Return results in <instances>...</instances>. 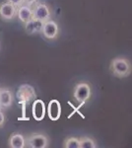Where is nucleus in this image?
Instances as JSON below:
<instances>
[{
	"instance_id": "obj_10",
	"label": "nucleus",
	"mask_w": 132,
	"mask_h": 148,
	"mask_svg": "<svg viewBox=\"0 0 132 148\" xmlns=\"http://www.w3.org/2000/svg\"><path fill=\"white\" fill-rule=\"evenodd\" d=\"M17 15H18V18L21 22L26 23L27 21L33 18V9L31 8V6L21 5L17 8Z\"/></svg>"
},
{
	"instance_id": "obj_15",
	"label": "nucleus",
	"mask_w": 132,
	"mask_h": 148,
	"mask_svg": "<svg viewBox=\"0 0 132 148\" xmlns=\"http://www.w3.org/2000/svg\"><path fill=\"white\" fill-rule=\"evenodd\" d=\"M24 28H25V31L26 33L29 35H34L37 33V30H36V27H35V23H34V19L32 18L31 20L27 21L26 23H24Z\"/></svg>"
},
{
	"instance_id": "obj_1",
	"label": "nucleus",
	"mask_w": 132,
	"mask_h": 148,
	"mask_svg": "<svg viewBox=\"0 0 132 148\" xmlns=\"http://www.w3.org/2000/svg\"><path fill=\"white\" fill-rule=\"evenodd\" d=\"M109 69L114 76L123 78L131 73V64L130 61L124 57H116L111 60Z\"/></svg>"
},
{
	"instance_id": "obj_3",
	"label": "nucleus",
	"mask_w": 132,
	"mask_h": 148,
	"mask_svg": "<svg viewBox=\"0 0 132 148\" xmlns=\"http://www.w3.org/2000/svg\"><path fill=\"white\" fill-rule=\"evenodd\" d=\"M49 144V137L42 133H33L26 139V146L30 148H47Z\"/></svg>"
},
{
	"instance_id": "obj_14",
	"label": "nucleus",
	"mask_w": 132,
	"mask_h": 148,
	"mask_svg": "<svg viewBox=\"0 0 132 148\" xmlns=\"http://www.w3.org/2000/svg\"><path fill=\"white\" fill-rule=\"evenodd\" d=\"M63 147H65V148H80L79 138L68 137L67 139H65V141H64Z\"/></svg>"
},
{
	"instance_id": "obj_16",
	"label": "nucleus",
	"mask_w": 132,
	"mask_h": 148,
	"mask_svg": "<svg viewBox=\"0 0 132 148\" xmlns=\"http://www.w3.org/2000/svg\"><path fill=\"white\" fill-rule=\"evenodd\" d=\"M34 23H35V27H36V30H37V33L42 32L44 22H42V21H40V20H37V19H34Z\"/></svg>"
},
{
	"instance_id": "obj_4",
	"label": "nucleus",
	"mask_w": 132,
	"mask_h": 148,
	"mask_svg": "<svg viewBox=\"0 0 132 148\" xmlns=\"http://www.w3.org/2000/svg\"><path fill=\"white\" fill-rule=\"evenodd\" d=\"M91 87L87 83H79L75 86L74 90V99L77 101L79 104L84 105L86 101H88L91 97Z\"/></svg>"
},
{
	"instance_id": "obj_2",
	"label": "nucleus",
	"mask_w": 132,
	"mask_h": 148,
	"mask_svg": "<svg viewBox=\"0 0 132 148\" xmlns=\"http://www.w3.org/2000/svg\"><path fill=\"white\" fill-rule=\"evenodd\" d=\"M36 5L33 9V19H37L42 22H47L51 17V12H50L49 6L47 3H38L36 2Z\"/></svg>"
},
{
	"instance_id": "obj_20",
	"label": "nucleus",
	"mask_w": 132,
	"mask_h": 148,
	"mask_svg": "<svg viewBox=\"0 0 132 148\" xmlns=\"http://www.w3.org/2000/svg\"><path fill=\"white\" fill-rule=\"evenodd\" d=\"M0 110H2V107L1 106H0Z\"/></svg>"
},
{
	"instance_id": "obj_5",
	"label": "nucleus",
	"mask_w": 132,
	"mask_h": 148,
	"mask_svg": "<svg viewBox=\"0 0 132 148\" xmlns=\"http://www.w3.org/2000/svg\"><path fill=\"white\" fill-rule=\"evenodd\" d=\"M42 33L44 37L47 40H55L58 37L59 34V28L57 23L53 20H47V22L44 23L42 29Z\"/></svg>"
},
{
	"instance_id": "obj_6",
	"label": "nucleus",
	"mask_w": 132,
	"mask_h": 148,
	"mask_svg": "<svg viewBox=\"0 0 132 148\" xmlns=\"http://www.w3.org/2000/svg\"><path fill=\"white\" fill-rule=\"evenodd\" d=\"M17 14V7L12 5L11 3L3 2L0 4V18L4 21L12 20Z\"/></svg>"
},
{
	"instance_id": "obj_17",
	"label": "nucleus",
	"mask_w": 132,
	"mask_h": 148,
	"mask_svg": "<svg viewBox=\"0 0 132 148\" xmlns=\"http://www.w3.org/2000/svg\"><path fill=\"white\" fill-rule=\"evenodd\" d=\"M7 1L9 2V3H11L12 5H14L15 7H20L21 5H23V0H7Z\"/></svg>"
},
{
	"instance_id": "obj_8",
	"label": "nucleus",
	"mask_w": 132,
	"mask_h": 148,
	"mask_svg": "<svg viewBox=\"0 0 132 148\" xmlns=\"http://www.w3.org/2000/svg\"><path fill=\"white\" fill-rule=\"evenodd\" d=\"M47 113L49 114V118L51 121H56L59 120V118L61 116V105L58 100L53 99L49 103Z\"/></svg>"
},
{
	"instance_id": "obj_11",
	"label": "nucleus",
	"mask_w": 132,
	"mask_h": 148,
	"mask_svg": "<svg viewBox=\"0 0 132 148\" xmlns=\"http://www.w3.org/2000/svg\"><path fill=\"white\" fill-rule=\"evenodd\" d=\"M8 144L11 148H24L26 147V138L21 133H13L9 138Z\"/></svg>"
},
{
	"instance_id": "obj_18",
	"label": "nucleus",
	"mask_w": 132,
	"mask_h": 148,
	"mask_svg": "<svg viewBox=\"0 0 132 148\" xmlns=\"http://www.w3.org/2000/svg\"><path fill=\"white\" fill-rule=\"evenodd\" d=\"M4 123H5V116H4L2 110H0V127L4 125Z\"/></svg>"
},
{
	"instance_id": "obj_19",
	"label": "nucleus",
	"mask_w": 132,
	"mask_h": 148,
	"mask_svg": "<svg viewBox=\"0 0 132 148\" xmlns=\"http://www.w3.org/2000/svg\"><path fill=\"white\" fill-rule=\"evenodd\" d=\"M37 1H38V0H23L24 3H26L28 6H32V5H34V4H35Z\"/></svg>"
},
{
	"instance_id": "obj_12",
	"label": "nucleus",
	"mask_w": 132,
	"mask_h": 148,
	"mask_svg": "<svg viewBox=\"0 0 132 148\" xmlns=\"http://www.w3.org/2000/svg\"><path fill=\"white\" fill-rule=\"evenodd\" d=\"M13 102L12 92L6 88H0V106L2 108H9Z\"/></svg>"
},
{
	"instance_id": "obj_9",
	"label": "nucleus",
	"mask_w": 132,
	"mask_h": 148,
	"mask_svg": "<svg viewBox=\"0 0 132 148\" xmlns=\"http://www.w3.org/2000/svg\"><path fill=\"white\" fill-rule=\"evenodd\" d=\"M17 97L21 102H29L30 100L37 97V95L34 88L30 85H22L17 92Z\"/></svg>"
},
{
	"instance_id": "obj_13",
	"label": "nucleus",
	"mask_w": 132,
	"mask_h": 148,
	"mask_svg": "<svg viewBox=\"0 0 132 148\" xmlns=\"http://www.w3.org/2000/svg\"><path fill=\"white\" fill-rule=\"evenodd\" d=\"M80 148H97V143L95 140L88 136H81L79 138Z\"/></svg>"
},
{
	"instance_id": "obj_7",
	"label": "nucleus",
	"mask_w": 132,
	"mask_h": 148,
	"mask_svg": "<svg viewBox=\"0 0 132 148\" xmlns=\"http://www.w3.org/2000/svg\"><path fill=\"white\" fill-rule=\"evenodd\" d=\"M47 109H45V104L42 100H35L32 106V114L33 118L36 121H40L44 119Z\"/></svg>"
}]
</instances>
